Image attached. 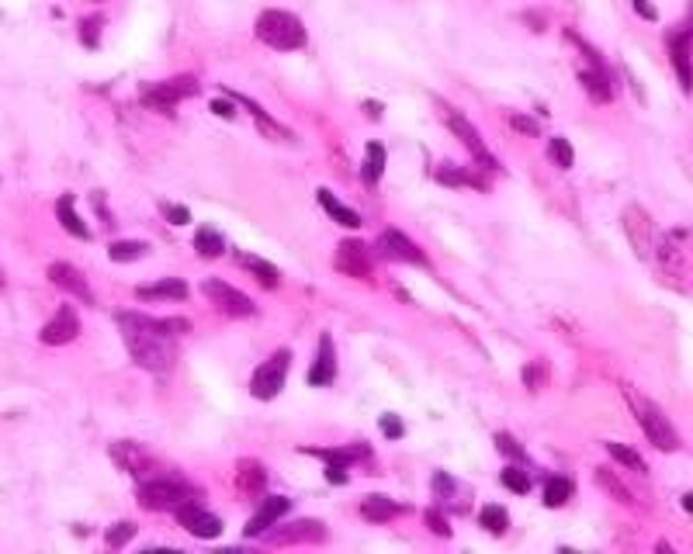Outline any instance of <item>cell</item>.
I'll return each mask as SVG.
<instances>
[{"mask_svg":"<svg viewBox=\"0 0 693 554\" xmlns=\"http://www.w3.org/2000/svg\"><path fill=\"white\" fill-rule=\"evenodd\" d=\"M381 173H385V146H381V142H371V146L364 149V167H361L364 184H378Z\"/></svg>","mask_w":693,"mask_h":554,"instance_id":"f546056e","label":"cell"},{"mask_svg":"<svg viewBox=\"0 0 693 554\" xmlns=\"http://www.w3.org/2000/svg\"><path fill=\"white\" fill-rule=\"evenodd\" d=\"M479 519H482V527L489 530V534H506V527H510V517H506V509L502 506H485L482 513H479Z\"/></svg>","mask_w":693,"mask_h":554,"instance_id":"74e56055","label":"cell"},{"mask_svg":"<svg viewBox=\"0 0 693 554\" xmlns=\"http://www.w3.org/2000/svg\"><path fill=\"white\" fill-rule=\"evenodd\" d=\"M136 294L142 298V302H150V298L184 302V298H188V284H184L181 277H167V281H160V284H142V288H136Z\"/></svg>","mask_w":693,"mask_h":554,"instance_id":"d4e9b609","label":"cell"},{"mask_svg":"<svg viewBox=\"0 0 693 554\" xmlns=\"http://www.w3.org/2000/svg\"><path fill=\"white\" fill-rule=\"evenodd\" d=\"M146 253H150V242L142 240H119L108 246V257L115 263H132V260H142Z\"/></svg>","mask_w":693,"mask_h":554,"instance_id":"4dcf8cb0","label":"cell"},{"mask_svg":"<svg viewBox=\"0 0 693 554\" xmlns=\"http://www.w3.org/2000/svg\"><path fill=\"white\" fill-rule=\"evenodd\" d=\"M572 492H575L572 478H548V482H544V502H548L552 509L565 506V502L572 499Z\"/></svg>","mask_w":693,"mask_h":554,"instance_id":"836d02e7","label":"cell"},{"mask_svg":"<svg viewBox=\"0 0 693 554\" xmlns=\"http://www.w3.org/2000/svg\"><path fill=\"white\" fill-rule=\"evenodd\" d=\"M236 263L246 267V271L257 277L264 288H277V284H281V271H277L274 263H267V260L250 257V253H236Z\"/></svg>","mask_w":693,"mask_h":554,"instance_id":"484cf974","label":"cell"},{"mask_svg":"<svg viewBox=\"0 0 693 554\" xmlns=\"http://www.w3.org/2000/svg\"><path fill=\"white\" fill-rule=\"evenodd\" d=\"M292 509V502L284 499V496H271V499H264V506H260V513L250 523H246V537H260V534H267L271 527H274L277 519L284 517Z\"/></svg>","mask_w":693,"mask_h":554,"instance_id":"d6986e66","label":"cell"},{"mask_svg":"<svg viewBox=\"0 0 693 554\" xmlns=\"http://www.w3.org/2000/svg\"><path fill=\"white\" fill-rule=\"evenodd\" d=\"M596 485H600V488H606V492H610V496H614L617 502H635V499H631V488H627V485H624L621 478L614 475V467H596Z\"/></svg>","mask_w":693,"mask_h":554,"instance_id":"d6a6232c","label":"cell"},{"mask_svg":"<svg viewBox=\"0 0 693 554\" xmlns=\"http://www.w3.org/2000/svg\"><path fill=\"white\" fill-rule=\"evenodd\" d=\"M49 281L56 284V288L69 292V298H80L84 305H90V302H94V294H90V288H87L84 274H80L77 267H69V263H52V267H49Z\"/></svg>","mask_w":693,"mask_h":554,"instance_id":"ac0fdd59","label":"cell"},{"mask_svg":"<svg viewBox=\"0 0 693 554\" xmlns=\"http://www.w3.org/2000/svg\"><path fill=\"white\" fill-rule=\"evenodd\" d=\"M315 198H319V205L326 208V215L336 225H346V229H357V225H361V215H357L354 208L340 205V201H336V194H333L329 188H319L315 190Z\"/></svg>","mask_w":693,"mask_h":554,"instance_id":"cb8c5ba5","label":"cell"},{"mask_svg":"<svg viewBox=\"0 0 693 554\" xmlns=\"http://www.w3.org/2000/svg\"><path fill=\"white\" fill-rule=\"evenodd\" d=\"M212 111H215L219 118H236V104H229V101H212Z\"/></svg>","mask_w":693,"mask_h":554,"instance_id":"bcb514c9","label":"cell"},{"mask_svg":"<svg viewBox=\"0 0 693 554\" xmlns=\"http://www.w3.org/2000/svg\"><path fill=\"white\" fill-rule=\"evenodd\" d=\"M136 496H139V506H142V509L163 513V509H177L181 502H188L191 488L184 482H173V478H150V482L139 485Z\"/></svg>","mask_w":693,"mask_h":554,"instance_id":"5b68a950","label":"cell"},{"mask_svg":"<svg viewBox=\"0 0 693 554\" xmlns=\"http://www.w3.org/2000/svg\"><path fill=\"white\" fill-rule=\"evenodd\" d=\"M198 94V80L184 73V77H171V80H160V84L146 87L142 90V104H153V108H173V104H181L184 97H194Z\"/></svg>","mask_w":693,"mask_h":554,"instance_id":"8fae6325","label":"cell"},{"mask_svg":"<svg viewBox=\"0 0 693 554\" xmlns=\"http://www.w3.org/2000/svg\"><path fill=\"white\" fill-rule=\"evenodd\" d=\"M277 544H298V540H326V527L319 519H298L288 530H277Z\"/></svg>","mask_w":693,"mask_h":554,"instance_id":"7402d4cb","label":"cell"},{"mask_svg":"<svg viewBox=\"0 0 693 554\" xmlns=\"http://www.w3.org/2000/svg\"><path fill=\"white\" fill-rule=\"evenodd\" d=\"M288 367H292V350H274V357L260 364L257 374H253V381H250V392H253V398L271 402V398L281 395L284 378H288Z\"/></svg>","mask_w":693,"mask_h":554,"instance_id":"52a82bcc","label":"cell"},{"mask_svg":"<svg viewBox=\"0 0 693 554\" xmlns=\"http://www.w3.org/2000/svg\"><path fill=\"white\" fill-rule=\"evenodd\" d=\"M621 225L624 236L635 246V253L641 260H652V253H656V222H652V215L638 205H627L621 215Z\"/></svg>","mask_w":693,"mask_h":554,"instance_id":"30bf717a","label":"cell"},{"mask_svg":"<svg viewBox=\"0 0 693 554\" xmlns=\"http://www.w3.org/2000/svg\"><path fill=\"white\" fill-rule=\"evenodd\" d=\"M541 381H544V367H541V364H527V367H523V385H527L531 392H537Z\"/></svg>","mask_w":693,"mask_h":554,"instance_id":"ee69618b","label":"cell"},{"mask_svg":"<svg viewBox=\"0 0 693 554\" xmlns=\"http://www.w3.org/2000/svg\"><path fill=\"white\" fill-rule=\"evenodd\" d=\"M119 326L132 361L146 371L163 374V371H171L173 357H177V336H184L191 323L188 319H150L139 312H121Z\"/></svg>","mask_w":693,"mask_h":554,"instance_id":"6da1fadb","label":"cell"},{"mask_svg":"<svg viewBox=\"0 0 693 554\" xmlns=\"http://www.w3.org/2000/svg\"><path fill=\"white\" fill-rule=\"evenodd\" d=\"M437 104H440V118L448 121L450 132L461 138V146H465L468 153H471V159H475V163H479L482 170H500L496 156L485 149V142H482V136H479V128H475V125H471V121L465 118V115H458L454 108H448L444 101H437Z\"/></svg>","mask_w":693,"mask_h":554,"instance_id":"277c9868","label":"cell"},{"mask_svg":"<svg viewBox=\"0 0 693 554\" xmlns=\"http://www.w3.org/2000/svg\"><path fill=\"white\" fill-rule=\"evenodd\" d=\"M233 482H236V488L246 492V496H260L264 485H267V467L260 465V461H253V457H243V461H236Z\"/></svg>","mask_w":693,"mask_h":554,"instance_id":"ffe728a7","label":"cell"},{"mask_svg":"<svg viewBox=\"0 0 693 554\" xmlns=\"http://www.w3.org/2000/svg\"><path fill=\"white\" fill-rule=\"evenodd\" d=\"M336 271H344L346 277H357L367 281L371 277V257H367V246L357 240H344L336 246Z\"/></svg>","mask_w":693,"mask_h":554,"instance_id":"5bb4252c","label":"cell"},{"mask_svg":"<svg viewBox=\"0 0 693 554\" xmlns=\"http://www.w3.org/2000/svg\"><path fill=\"white\" fill-rule=\"evenodd\" d=\"M548 156H552L554 167H562V170H569L572 163H575V153H572L569 138H562V136L548 138Z\"/></svg>","mask_w":693,"mask_h":554,"instance_id":"8d00e7d4","label":"cell"},{"mask_svg":"<svg viewBox=\"0 0 693 554\" xmlns=\"http://www.w3.org/2000/svg\"><path fill=\"white\" fill-rule=\"evenodd\" d=\"M177 523L188 530L191 537H202V540H215V537L222 534V519L215 517V513H208L205 506H198V502H181L177 509Z\"/></svg>","mask_w":693,"mask_h":554,"instance_id":"7c38bea8","label":"cell"},{"mask_svg":"<svg viewBox=\"0 0 693 554\" xmlns=\"http://www.w3.org/2000/svg\"><path fill=\"white\" fill-rule=\"evenodd\" d=\"M160 211H163V219H167L171 225H188L191 222V211L184 205H171V201H163Z\"/></svg>","mask_w":693,"mask_h":554,"instance_id":"ab89813d","label":"cell"},{"mask_svg":"<svg viewBox=\"0 0 693 554\" xmlns=\"http://www.w3.org/2000/svg\"><path fill=\"white\" fill-rule=\"evenodd\" d=\"M398 513H406V506H398L396 499H388V496H367L361 502V517L371 519V523H388V519H396Z\"/></svg>","mask_w":693,"mask_h":554,"instance_id":"603a6c76","label":"cell"},{"mask_svg":"<svg viewBox=\"0 0 693 554\" xmlns=\"http://www.w3.org/2000/svg\"><path fill=\"white\" fill-rule=\"evenodd\" d=\"M565 38H572V42L579 46V52H583V59H586V63H579V80H583V87H586V94L593 97V101L606 104L610 97H614V90H610V77H606L600 56L589 49L586 42H583L575 32H565Z\"/></svg>","mask_w":693,"mask_h":554,"instance_id":"8992f818","label":"cell"},{"mask_svg":"<svg viewBox=\"0 0 693 554\" xmlns=\"http://www.w3.org/2000/svg\"><path fill=\"white\" fill-rule=\"evenodd\" d=\"M136 530H139V527L132 523V519H119L115 527H108L104 540H108V548H115V551H119V548H125V544L136 537Z\"/></svg>","mask_w":693,"mask_h":554,"instance_id":"d590c367","label":"cell"},{"mask_svg":"<svg viewBox=\"0 0 693 554\" xmlns=\"http://www.w3.org/2000/svg\"><path fill=\"white\" fill-rule=\"evenodd\" d=\"M624 395H627V402H631V413H635V419H638V426L645 430V436H648L652 447L666 450V454L679 450V433H676V426L669 423V416L662 413L658 402L638 395L635 388H624Z\"/></svg>","mask_w":693,"mask_h":554,"instance_id":"7a4b0ae2","label":"cell"},{"mask_svg":"<svg viewBox=\"0 0 693 554\" xmlns=\"http://www.w3.org/2000/svg\"><path fill=\"white\" fill-rule=\"evenodd\" d=\"M652 257L666 267L669 277H687L690 274V229H673L666 232V240L656 242Z\"/></svg>","mask_w":693,"mask_h":554,"instance_id":"ba28073f","label":"cell"},{"mask_svg":"<svg viewBox=\"0 0 693 554\" xmlns=\"http://www.w3.org/2000/svg\"><path fill=\"white\" fill-rule=\"evenodd\" d=\"M336 378V346H333V336L323 333L319 336V346H315V361L309 367V385L312 388H326Z\"/></svg>","mask_w":693,"mask_h":554,"instance_id":"9a60e30c","label":"cell"},{"mask_svg":"<svg viewBox=\"0 0 693 554\" xmlns=\"http://www.w3.org/2000/svg\"><path fill=\"white\" fill-rule=\"evenodd\" d=\"M381 433H385L388 440H398V436L406 433V426H402V419H398V416L388 413V416H381Z\"/></svg>","mask_w":693,"mask_h":554,"instance_id":"7bdbcfd3","label":"cell"},{"mask_svg":"<svg viewBox=\"0 0 693 554\" xmlns=\"http://www.w3.org/2000/svg\"><path fill=\"white\" fill-rule=\"evenodd\" d=\"M437 180H440V184H468V188H475V190L489 188V184H485V177H475V173H468V170H458V167H450V163L437 167Z\"/></svg>","mask_w":693,"mask_h":554,"instance_id":"1f68e13d","label":"cell"},{"mask_svg":"<svg viewBox=\"0 0 693 554\" xmlns=\"http://www.w3.org/2000/svg\"><path fill=\"white\" fill-rule=\"evenodd\" d=\"M257 38L277 52H292L305 46V25L292 11H264L257 17Z\"/></svg>","mask_w":693,"mask_h":554,"instance_id":"3957f363","label":"cell"},{"mask_svg":"<svg viewBox=\"0 0 693 554\" xmlns=\"http://www.w3.org/2000/svg\"><path fill=\"white\" fill-rule=\"evenodd\" d=\"M433 496L440 499V506L458 509V513H468L471 492H468V485H461L458 478H450L448 471H437V475H433Z\"/></svg>","mask_w":693,"mask_h":554,"instance_id":"e0dca14e","label":"cell"},{"mask_svg":"<svg viewBox=\"0 0 693 554\" xmlns=\"http://www.w3.org/2000/svg\"><path fill=\"white\" fill-rule=\"evenodd\" d=\"M510 125H513L517 132H523V136H541V125L531 118H523V115H510Z\"/></svg>","mask_w":693,"mask_h":554,"instance_id":"f6af8a7d","label":"cell"},{"mask_svg":"<svg viewBox=\"0 0 693 554\" xmlns=\"http://www.w3.org/2000/svg\"><path fill=\"white\" fill-rule=\"evenodd\" d=\"M378 250L381 257L388 260H406V263H427V257L419 253V246H416L409 236H402L398 229H385L378 236Z\"/></svg>","mask_w":693,"mask_h":554,"instance_id":"2e32d148","label":"cell"},{"mask_svg":"<svg viewBox=\"0 0 693 554\" xmlns=\"http://www.w3.org/2000/svg\"><path fill=\"white\" fill-rule=\"evenodd\" d=\"M673 67L679 73V87L690 90V32H683L673 38Z\"/></svg>","mask_w":693,"mask_h":554,"instance_id":"83f0119b","label":"cell"},{"mask_svg":"<svg viewBox=\"0 0 693 554\" xmlns=\"http://www.w3.org/2000/svg\"><path fill=\"white\" fill-rule=\"evenodd\" d=\"M606 454H610V457H614L617 465L631 467V471H638V475H645V471H648V467H645V461H641L638 454H635L631 447H624V444H614V440H610V444H606Z\"/></svg>","mask_w":693,"mask_h":554,"instance_id":"e575fe53","label":"cell"},{"mask_svg":"<svg viewBox=\"0 0 693 554\" xmlns=\"http://www.w3.org/2000/svg\"><path fill=\"white\" fill-rule=\"evenodd\" d=\"M502 485L513 488L517 496H527V492H531V478H527L520 467H506V471H502Z\"/></svg>","mask_w":693,"mask_h":554,"instance_id":"f35d334b","label":"cell"},{"mask_svg":"<svg viewBox=\"0 0 693 554\" xmlns=\"http://www.w3.org/2000/svg\"><path fill=\"white\" fill-rule=\"evenodd\" d=\"M77 336H80V315H77L73 305H59V312H56L49 323L42 326V333H38V340L46 346L73 344Z\"/></svg>","mask_w":693,"mask_h":554,"instance_id":"4fadbf2b","label":"cell"},{"mask_svg":"<svg viewBox=\"0 0 693 554\" xmlns=\"http://www.w3.org/2000/svg\"><path fill=\"white\" fill-rule=\"evenodd\" d=\"M202 294H205L222 315H233V319H250V315L257 312V305H253L246 294L236 292V288L225 284V281H215V277H205V281H202Z\"/></svg>","mask_w":693,"mask_h":554,"instance_id":"9c48e42d","label":"cell"},{"mask_svg":"<svg viewBox=\"0 0 693 554\" xmlns=\"http://www.w3.org/2000/svg\"><path fill=\"white\" fill-rule=\"evenodd\" d=\"M496 447H500L502 454H506V457H517V461H527V457H523V450H520V444L513 440V436H510V433H496Z\"/></svg>","mask_w":693,"mask_h":554,"instance_id":"60d3db41","label":"cell"},{"mask_svg":"<svg viewBox=\"0 0 693 554\" xmlns=\"http://www.w3.org/2000/svg\"><path fill=\"white\" fill-rule=\"evenodd\" d=\"M56 215H59V222L67 229L69 236H77V240H90V229L84 225V219L77 215V208H73V198L63 194L59 201H56Z\"/></svg>","mask_w":693,"mask_h":554,"instance_id":"4316f807","label":"cell"},{"mask_svg":"<svg viewBox=\"0 0 693 554\" xmlns=\"http://www.w3.org/2000/svg\"><path fill=\"white\" fill-rule=\"evenodd\" d=\"M423 519H427V527H430L437 537H450V527H448V519H444L440 509H427V517Z\"/></svg>","mask_w":693,"mask_h":554,"instance_id":"b9f144b4","label":"cell"},{"mask_svg":"<svg viewBox=\"0 0 693 554\" xmlns=\"http://www.w3.org/2000/svg\"><path fill=\"white\" fill-rule=\"evenodd\" d=\"M194 250L202 253V257H222L225 253V240L219 229H212V225H202L198 232H194Z\"/></svg>","mask_w":693,"mask_h":554,"instance_id":"f1b7e54d","label":"cell"},{"mask_svg":"<svg viewBox=\"0 0 693 554\" xmlns=\"http://www.w3.org/2000/svg\"><path fill=\"white\" fill-rule=\"evenodd\" d=\"M631 4H635V11H638L645 21H656V7H652L648 0H631Z\"/></svg>","mask_w":693,"mask_h":554,"instance_id":"c3c4849f","label":"cell"},{"mask_svg":"<svg viewBox=\"0 0 693 554\" xmlns=\"http://www.w3.org/2000/svg\"><path fill=\"white\" fill-rule=\"evenodd\" d=\"M111 457H115V465L125 467V471H132V475H142V471H150V454L132 444V440H119V444H111Z\"/></svg>","mask_w":693,"mask_h":554,"instance_id":"44dd1931","label":"cell"},{"mask_svg":"<svg viewBox=\"0 0 693 554\" xmlns=\"http://www.w3.org/2000/svg\"><path fill=\"white\" fill-rule=\"evenodd\" d=\"M346 471H350V467L329 465V467H326V478H329V485H344V482H346Z\"/></svg>","mask_w":693,"mask_h":554,"instance_id":"7dc6e473","label":"cell"}]
</instances>
